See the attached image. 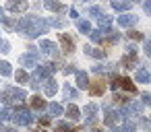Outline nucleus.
Returning a JSON list of instances; mask_svg holds the SVG:
<instances>
[{
  "mask_svg": "<svg viewBox=\"0 0 151 132\" xmlns=\"http://www.w3.org/2000/svg\"><path fill=\"white\" fill-rule=\"evenodd\" d=\"M27 95L21 91V89H13V87H9L6 91H4V95H2V99L6 101V103H13V101H23Z\"/></svg>",
  "mask_w": 151,
  "mask_h": 132,
  "instance_id": "f257e3e1",
  "label": "nucleus"
},
{
  "mask_svg": "<svg viewBox=\"0 0 151 132\" xmlns=\"http://www.w3.org/2000/svg\"><path fill=\"white\" fill-rule=\"evenodd\" d=\"M31 113L27 111V109H17L15 111V122L17 124H21V126H27V124H31Z\"/></svg>",
  "mask_w": 151,
  "mask_h": 132,
  "instance_id": "f03ea898",
  "label": "nucleus"
},
{
  "mask_svg": "<svg viewBox=\"0 0 151 132\" xmlns=\"http://www.w3.org/2000/svg\"><path fill=\"white\" fill-rule=\"evenodd\" d=\"M87 87H89V93H91L93 97H99V95H104V91H106V83H104V81H93V83H89Z\"/></svg>",
  "mask_w": 151,
  "mask_h": 132,
  "instance_id": "7ed1b4c3",
  "label": "nucleus"
},
{
  "mask_svg": "<svg viewBox=\"0 0 151 132\" xmlns=\"http://www.w3.org/2000/svg\"><path fill=\"white\" fill-rule=\"evenodd\" d=\"M60 44H62V48H64V52H66V54L75 50V41H73L66 33H60Z\"/></svg>",
  "mask_w": 151,
  "mask_h": 132,
  "instance_id": "20e7f679",
  "label": "nucleus"
},
{
  "mask_svg": "<svg viewBox=\"0 0 151 132\" xmlns=\"http://www.w3.org/2000/svg\"><path fill=\"white\" fill-rule=\"evenodd\" d=\"M120 87H122V89H126L128 93L137 95V87H134V83H132L130 78H126V76H124V78H120Z\"/></svg>",
  "mask_w": 151,
  "mask_h": 132,
  "instance_id": "39448f33",
  "label": "nucleus"
},
{
  "mask_svg": "<svg viewBox=\"0 0 151 132\" xmlns=\"http://www.w3.org/2000/svg\"><path fill=\"white\" fill-rule=\"evenodd\" d=\"M66 113H68V118H70V120H79V118H81L79 107H77V105H73V103H70V105H66Z\"/></svg>",
  "mask_w": 151,
  "mask_h": 132,
  "instance_id": "423d86ee",
  "label": "nucleus"
},
{
  "mask_svg": "<svg viewBox=\"0 0 151 132\" xmlns=\"http://www.w3.org/2000/svg\"><path fill=\"white\" fill-rule=\"evenodd\" d=\"M31 107H33V109H46V101H44L42 97L33 95V97H31Z\"/></svg>",
  "mask_w": 151,
  "mask_h": 132,
  "instance_id": "0eeeda50",
  "label": "nucleus"
},
{
  "mask_svg": "<svg viewBox=\"0 0 151 132\" xmlns=\"http://www.w3.org/2000/svg\"><path fill=\"white\" fill-rule=\"evenodd\" d=\"M77 85H79L81 89H85V87L89 85V78H87L85 72H77Z\"/></svg>",
  "mask_w": 151,
  "mask_h": 132,
  "instance_id": "6e6552de",
  "label": "nucleus"
},
{
  "mask_svg": "<svg viewBox=\"0 0 151 132\" xmlns=\"http://www.w3.org/2000/svg\"><path fill=\"white\" fill-rule=\"evenodd\" d=\"M44 89H46V95H54V93L58 91V85H56L54 81H46V85H44Z\"/></svg>",
  "mask_w": 151,
  "mask_h": 132,
  "instance_id": "1a4fd4ad",
  "label": "nucleus"
},
{
  "mask_svg": "<svg viewBox=\"0 0 151 132\" xmlns=\"http://www.w3.org/2000/svg\"><path fill=\"white\" fill-rule=\"evenodd\" d=\"M137 62V56L134 54H128L124 60H122V64H124V68H132V64Z\"/></svg>",
  "mask_w": 151,
  "mask_h": 132,
  "instance_id": "9d476101",
  "label": "nucleus"
},
{
  "mask_svg": "<svg viewBox=\"0 0 151 132\" xmlns=\"http://www.w3.org/2000/svg\"><path fill=\"white\" fill-rule=\"evenodd\" d=\"M137 81H141V83H147V81H149V74H147L145 68H139V70H137Z\"/></svg>",
  "mask_w": 151,
  "mask_h": 132,
  "instance_id": "9b49d317",
  "label": "nucleus"
},
{
  "mask_svg": "<svg viewBox=\"0 0 151 132\" xmlns=\"http://www.w3.org/2000/svg\"><path fill=\"white\" fill-rule=\"evenodd\" d=\"M17 81H19L21 85H25V83L29 81V74H27L25 70H19V72H17Z\"/></svg>",
  "mask_w": 151,
  "mask_h": 132,
  "instance_id": "f8f14e48",
  "label": "nucleus"
},
{
  "mask_svg": "<svg viewBox=\"0 0 151 132\" xmlns=\"http://www.w3.org/2000/svg\"><path fill=\"white\" fill-rule=\"evenodd\" d=\"M42 48H44V52H48V54H52V52H54V44H52V41H48V39H44V41H42Z\"/></svg>",
  "mask_w": 151,
  "mask_h": 132,
  "instance_id": "ddd939ff",
  "label": "nucleus"
},
{
  "mask_svg": "<svg viewBox=\"0 0 151 132\" xmlns=\"http://www.w3.org/2000/svg\"><path fill=\"white\" fill-rule=\"evenodd\" d=\"M50 113L60 116V113H62V105H60V103H52V105H50Z\"/></svg>",
  "mask_w": 151,
  "mask_h": 132,
  "instance_id": "4468645a",
  "label": "nucleus"
},
{
  "mask_svg": "<svg viewBox=\"0 0 151 132\" xmlns=\"http://www.w3.org/2000/svg\"><path fill=\"white\" fill-rule=\"evenodd\" d=\"M95 111H97V107H95V105H87V107H85V116H87L89 120H93V118H95V116H93Z\"/></svg>",
  "mask_w": 151,
  "mask_h": 132,
  "instance_id": "2eb2a0df",
  "label": "nucleus"
},
{
  "mask_svg": "<svg viewBox=\"0 0 151 132\" xmlns=\"http://www.w3.org/2000/svg\"><path fill=\"white\" fill-rule=\"evenodd\" d=\"M0 72H2L4 76H9L11 74V64L9 62H0Z\"/></svg>",
  "mask_w": 151,
  "mask_h": 132,
  "instance_id": "dca6fc26",
  "label": "nucleus"
},
{
  "mask_svg": "<svg viewBox=\"0 0 151 132\" xmlns=\"http://www.w3.org/2000/svg\"><path fill=\"white\" fill-rule=\"evenodd\" d=\"M21 64H25V66L35 64V56H23V58H21Z\"/></svg>",
  "mask_w": 151,
  "mask_h": 132,
  "instance_id": "f3484780",
  "label": "nucleus"
},
{
  "mask_svg": "<svg viewBox=\"0 0 151 132\" xmlns=\"http://www.w3.org/2000/svg\"><path fill=\"white\" fill-rule=\"evenodd\" d=\"M116 116H118V113L108 111V113H106V124H110V126H112V124H116Z\"/></svg>",
  "mask_w": 151,
  "mask_h": 132,
  "instance_id": "a211bd4d",
  "label": "nucleus"
},
{
  "mask_svg": "<svg viewBox=\"0 0 151 132\" xmlns=\"http://www.w3.org/2000/svg\"><path fill=\"white\" fill-rule=\"evenodd\" d=\"M9 6H11V9H13V11H23V9H25V6H27V4H25V2H19V4H17V2H11V4H9Z\"/></svg>",
  "mask_w": 151,
  "mask_h": 132,
  "instance_id": "6ab92c4d",
  "label": "nucleus"
},
{
  "mask_svg": "<svg viewBox=\"0 0 151 132\" xmlns=\"http://www.w3.org/2000/svg\"><path fill=\"white\" fill-rule=\"evenodd\" d=\"M118 23L126 27V25H130V23H132V17H128V15H126V17H122V19H118Z\"/></svg>",
  "mask_w": 151,
  "mask_h": 132,
  "instance_id": "aec40b11",
  "label": "nucleus"
},
{
  "mask_svg": "<svg viewBox=\"0 0 151 132\" xmlns=\"http://www.w3.org/2000/svg\"><path fill=\"white\" fill-rule=\"evenodd\" d=\"M120 132H134V126H132V122H126L124 126H122V130Z\"/></svg>",
  "mask_w": 151,
  "mask_h": 132,
  "instance_id": "412c9836",
  "label": "nucleus"
},
{
  "mask_svg": "<svg viewBox=\"0 0 151 132\" xmlns=\"http://www.w3.org/2000/svg\"><path fill=\"white\" fill-rule=\"evenodd\" d=\"M56 130H58V132H75V130H73V128H68L66 124H58V128H56Z\"/></svg>",
  "mask_w": 151,
  "mask_h": 132,
  "instance_id": "4be33fe9",
  "label": "nucleus"
},
{
  "mask_svg": "<svg viewBox=\"0 0 151 132\" xmlns=\"http://www.w3.org/2000/svg\"><path fill=\"white\" fill-rule=\"evenodd\" d=\"M79 29H81V31H85V33H87V31H89V29H91V27H89V23H87V21H85V23H83V21H79Z\"/></svg>",
  "mask_w": 151,
  "mask_h": 132,
  "instance_id": "5701e85b",
  "label": "nucleus"
},
{
  "mask_svg": "<svg viewBox=\"0 0 151 132\" xmlns=\"http://www.w3.org/2000/svg\"><path fill=\"white\" fill-rule=\"evenodd\" d=\"M130 37H132V39H143V35L137 33V31H130Z\"/></svg>",
  "mask_w": 151,
  "mask_h": 132,
  "instance_id": "b1692460",
  "label": "nucleus"
},
{
  "mask_svg": "<svg viewBox=\"0 0 151 132\" xmlns=\"http://www.w3.org/2000/svg\"><path fill=\"white\" fill-rule=\"evenodd\" d=\"M40 122H42V124H44V126H48V124H50V118H42V120H40Z\"/></svg>",
  "mask_w": 151,
  "mask_h": 132,
  "instance_id": "393cba45",
  "label": "nucleus"
},
{
  "mask_svg": "<svg viewBox=\"0 0 151 132\" xmlns=\"http://www.w3.org/2000/svg\"><path fill=\"white\" fill-rule=\"evenodd\" d=\"M31 132H46V130H42V128H33Z\"/></svg>",
  "mask_w": 151,
  "mask_h": 132,
  "instance_id": "a878e982",
  "label": "nucleus"
},
{
  "mask_svg": "<svg viewBox=\"0 0 151 132\" xmlns=\"http://www.w3.org/2000/svg\"><path fill=\"white\" fill-rule=\"evenodd\" d=\"M95 132H101V130H95Z\"/></svg>",
  "mask_w": 151,
  "mask_h": 132,
  "instance_id": "bb28decb",
  "label": "nucleus"
}]
</instances>
